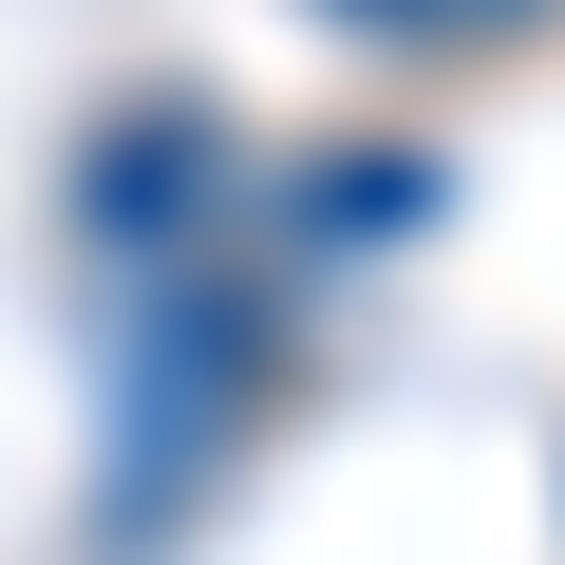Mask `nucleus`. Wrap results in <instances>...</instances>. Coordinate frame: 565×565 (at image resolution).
<instances>
[{
  "label": "nucleus",
  "mask_w": 565,
  "mask_h": 565,
  "mask_svg": "<svg viewBox=\"0 0 565 565\" xmlns=\"http://www.w3.org/2000/svg\"><path fill=\"white\" fill-rule=\"evenodd\" d=\"M340 39H377V57H490V39H546L565 0H321Z\"/></svg>",
  "instance_id": "f257e3e1"
}]
</instances>
